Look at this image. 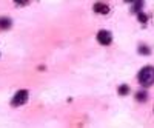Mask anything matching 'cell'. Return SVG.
Here are the masks:
<instances>
[{
	"label": "cell",
	"mask_w": 154,
	"mask_h": 128,
	"mask_svg": "<svg viewBox=\"0 0 154 128\" xmlns=\"http://www.w3.org/2000/svg\"><path fill=\"white\" fill-rule=\"evenodd\" d=\"M139 82L143 86H149L154 83V68L152 67H145L139 73Z\"/></svg>",
	"instance_id": "6da1fadb"
},
{
	"label": "cell",
	"mask_w": 154,
	"mask_h": 128,
	"mask_svg": "<svg viewBox=\"0 0 154 128\" xmlns=\"http://www.w3.org/2000/svg\"><path fill=\"white\" fill-rule=\"evenodd\" d=\"M94 11H96V12H100V14H108L109 8H108L106 5H103V3H96V5H94Z\"/></svg>",
	"instance_id": "277c9868"
},
{
	"label": "cell",
	"mask_w": 154,
	"mask_h": 128,
	"mask_svg": "<svg viewBox=\"0 0 154 128\" xmlns=\"http://www.w3.org/2000/svg\"><path fill=\"white\" fill-rule=\"evenodd\" d=\"M139 20L142 22V23H145V22H146V16H145V14H139Z\"/></svg>",
	"instance_id": "52a82bcc"
},
{
	"label": "cell",
	"mask_w": 154,
	"mask_h": 128,
	"mask_svg": "<svg viewBox=\"0 0 154 128\" xmlns=\"http://www.w3.org/2000/svg\"><path fill=\"white\" fill-rule=\"evenodd\" d=\"M139 51H140L142 54H143V53H145V54H148V53H149V49H148V48H140Z\"/></svg>",
	"instance_id": "9c48e42d"
},
{
	"label": "cell",
	"mask_w": 154,
	"mask_h": 128,
	"mask_svg": "<svg viewBox=\"0 0 154 128\" xmlns=\"http://www.w3.org/2000/svg\"><path fill=\"white\" fill-rule=\"evenodd\" d=\"M97 40H99V43H102V45H109V43H111V34H109L108 31H100V33L97 34Z\"/></svg>",
	"instance_id": "3957f363"
},
{
	"label": "cell",
	"mask_w": 154,
	"mask_h": 128,
	"mask_svg": "<svg viewBox=\"0 0 154 128\" xmlns=\"http://www.w3.org/2000/svg\"><path fill=\"white\" fill-rule=\"evenodd\" d=\"M137 99L139 100H145L146 99V94L145 93H137Z\"/></svg>",
	"instance_id": "8992f818"
},
{
	"label": "cell",
	"mask_w": 154,
	"mask_h": 128,
	"mask_svg": "<svg viewBox=\"0 0 154 128\" xmlns=\"http://www.w3.org/2000/svg\"><path fill=\"white\" fill-rule=\"evenodd\" d=\"M119 91H120V94H126V93H128V88H126V86H122Z\"/></svg>",
	"instance_id": "ba28073f"
},
{
	"label": "cell",
	"mask_w": 154,
	"mask_h": 128,
	"mask_svg": "<svg viewBox=\"0 0 154 128\" xmlns=\"http://www.w3.org/2000/svg\"><path fill=\"white\" fill-rule=\"evenodd\" d=\"M125 2H128V3H131V2H133V3H134L136 0H125Z\"/></svg>",
	"instance_id": "8fae6325"
},
{
	"label": "cell",
	"mask_w": 154,
	"mask_h": 128,
	"mask_svg": "<svg viewBox=\"0 0 154 128\" xmlns=\"http://www.w3.org/2000/svg\"><path fill=\"white\" fill-rule=\"evenodd\" d=\"M26 100H28V91H26V89H20V91L16 93L14 99H12V105H14V107H19V105L25 104Z\"/></svg>",
	"instance_id": "7a4b0ae2"
},
{
	"label": "cell",
	"mask_w": 154,
	"mask_h": 128,
	"mask_svg": "<svg viewBox=\"0 0 154 128\" xmlns=\"http://www.w3.org/2000/svg\"><path fill=\"white\" fill-rule=\"evenodd\" d=\"M9 25H11V22H9V20H6V19L0 20V28H8Z\"/></svg>",
	"instance_id": "5b68a950"
},
{
	"label": "cell",
	"mask_w": 154,
	"mask_h": 128,
	"mask_svg": "<svg viewBox=\"0 0 154 128\" xmlns=\"http://www.w3.org/2000/svg\"><path fill=\"white\" fill-rule=\"evenodd\" d=\"M14 2H16V3H25L26 0H14Z\"/></svg>",
	"instance_id": "30bf717a"
}]
</instances>
